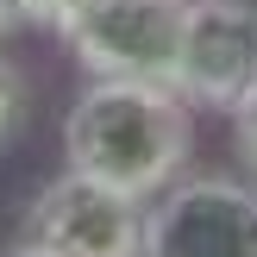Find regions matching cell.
Wrapping results in <instances>:
<instances>
[{"label":"cell","instance_id":"obj_8","mask_svg":"<svg viewBox=\"0 0 257 257\" xmlns=\"http://www.w3.org/2000/svg\"><path fill=\"white\" fill-rule=\"evenodd\" d=\"M25 113V88H19V69H13L7 57H0V138L13 132V119Z\"/></svg>","mask_w":257,"mask_h":257},{"label":"cell","instance_id":"obj_7","mask_svg":"<svg viewBox=\"0 0 257 257\" xmlns=\"http://www.w3.org/2000/svg\"><path fill=\"white\" fill-rule=\"evenodd\" d=\"M232 151H238V163H245V176L257 182V94L232 113Z\"/></svg>","mask_w":257,"mask_h":257},{"label":"cell","instance_id":"obj_6","mask_svg":"<svg viewBox=\"0 0 257 257\" xmlns=\"http://www.w3.org/2000/svg\"><path fill=\"white\" fill-rule=\"evenodd\" d=\"M82 7L88 0H25V25H44V32H69L75 19H82Z\"/></svg>","mask_w":257,"mask_h":257},{"label":"cell","instance_id":"obj_9","mask_svg":"<svg viewBox=\"0 0 257 257\" xmlns=\"http://www.w3.org/2000/svg\"><path fill=\"white\" fill-rule=\"evenodd\" d=\"M0 257H63V251H50V245H38V238H19V245H7Z\"/></svg>","mask_w":257,"mask_h":257},{"label":"cell","instance_id":"obj_1","mask_svg":"<svg viewBox=\"0 0 257 257\" xmlns=\"http://www.w3.org/2000/svg\"><path fill=\"white\" fill-rule=\"evenodd\" d=\"M195 157V107L157 82H88L63 113V170L157 201Z\"/></svg>","mask_w":257,"mask_h":257},{"label":"cell","instance_id":"obj_10","mask_svg":"<svg viewBox=\"0 0 257 257\" xmlns=\"http://www.w3.org/2000/svg\"><path fill=\"white\" fill-rule=\"evenodd\" d=\"M13 25H25V0H0V38H7Z\"/></svg>","mask_w":257,"mask_h":257},{"label":"cell","instance_id":"obj_4","mask_svg":"<svg viewBox=\"0 0 257 257\" xmlns=\"http://www.w3.org/2000/svg\"><path fill=\"white\" fill-rule=\"evenodd\" d=\"M176 94L201 113H238L257 94V0H188Z\"/></svg>","mask_w":257,"mask_h":257},{"label":"cell","instance_id":"obj_5","mask_svg":"<svg viewBox=\"0 0 257 257\" xmlns=\"http://www.w3.org/2000/svg\"><path fill=\"white\" fill-rule=\"evenodd\" d=\"M145 201L63 170L25 201V238L63 257H145Z\"/></svg>","mask_w":257,"mask_h":257},{"label":"cell","instance_id":"obj_2","mask_svg":"<svg viewBox=\"0 0 257 257\" xmlns=\"http://www.w3.org/2000/svg\"><path fill=\"white\" fill-rule=\"evenodd\" d=\"M182 19H188V0H88L82 19L63 32V44L94 82L176 88Z\"/></svg>","mask_w":257,"mask_h":257},{"label":"cell","instance_id":"obj_3","mask_svg":"<svg viewBox=\"0 0 257 257\" xmlns=\"http://www.w3.org/2000/svg\"><path fill=\"white\" fill-rule=\"evenodd\" d=\"M145 257H257V182L188 176L145 213Z\"/></svg>","mask_w":257,"mask_h":257}]
</instances>
